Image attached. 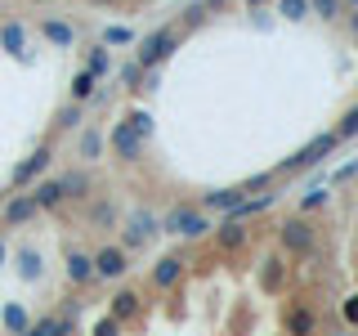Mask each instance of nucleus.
Returning <instances> with one entry per match:
<instances>
[{
  "label": "nucleus",
  "instance_id": "nucleus-8",
  "mask_svg": "<svg viewBox=\"0 0 358 336\" xmlns=\"http://www.w3.org/2000/svg\"><path fill=\"white\" fill-rule=\"evenodd\" d=\"M90 260H94V278H103V283H121L130 274L126 246H99V251H90Z\"/></svg>",
  "mask_w": 358,
  "mask_h": 336
},
{
  "label": "nucleus",
  "instance_id": "nucleus-25",
  "mask_svg": "<svg viewBox=\"0 0 358 336\" xmlns=\"http://www.w3.org/2000/svg\"><path fill=\"white\" fill-rule=\"evenodd\" d=\"M76 153H81V162H99V157H103V130H81Z\"/></svg>",
  "mask_w": 358,
  "mask_h": 336
},
{
  "label": "nucleus",
  "instance_id": "nucleus-45",
  "mask_svg": "<svg viewBox=\"0 0 358 336\" xmlns=\"http://www.w3.org/2000/svg\"><path fill=\"white\" fill-rule=\"evenodd\" d=\"M90 5H112V0H90Z\"/></svg>",
  "mask_w": 358,
  "mask_h": 336
},
{
  "label": "nucleus",
  "instance_id": "nucleus-19",
  "mask_svg": "<svg viewBox=\"0 0 358 336\" xmlns=\"http://www.w3.org/2000/svg\"><path fill=\"white\" fill-rule=\"evenodd\" d=\"M41 36L50 41V45H59V50H72V45H76V27H72V22H63V18H45L41 22Z\"/></svg>",
  "mask_w": 358,
  "mask_h": 336
},
{
  "label": "nucleus",
  "instance_id": "nucleus-28",
  "mask_svg": "<svg viewBox=\"0 0 358 336\" xmlns=\"http://www.w3.org/2000/svg\"><path fill=\"white\" fill-rule=\"evenodd\" d=\"M309 14H318L322 22H336V18H345V5L341 0H309Z\"/></svg>",
  "mask_w": 358,
  "mask_h": 336
},
{
  "label": "nucleus",
  "instance_id": "nucleus-24",
  "mask_svg": "<svg viewBox=\"0 0 358 336\" xmlns=\"http://www.w3.org/2000/svg\"><path fill=\"white\" fill-rule=\"evenodd\" d=\"M59 184H63V197H85L94 179H90V171H63Z\"/></svg>",
  "mask_w": 358,
  "mask_h": 336
},
{
  "label": "nucleus",
  "instance_id": "nucleus-33",
  "mask_svg": "<svg viewBox=\"0 0 358 336\" xmlns=\"http://www.w3.org/2000/svg\"><path fill=\"white\" fill-rule=\"evenodd\" d=\"M130 41H134L130 27H103V41H99V45H108V50H112V45H130Z\"/></svg>",
  "mask_w": 358,
  "mask_h": 336
},
{
  "label": "nucleus",
  "instance_id": "nucleus-16",
  "mask_svg": "<svg viewBox=\"0 0 358 336\" xmlns=\"http://www.w3.org/2000/svg\"><path fill=\"white\" fill-rule=\"evenodd\" d=\"M148 278H152L157 291H171V287H179V278H184V260H179V255H162Z\"/></svg>",
  "mask_w": 358,
  "mask_h": 336
},
{
  "label": "nucleus",
  "instance_id": "nucleus-9",
  "mask_svg": "<svg viewBox=\"0 0 358 336\" xmlns=\"http://www.w3.org/2000/svg\"><path fill=\"white\" fill-rule=\"evenodd\" d=\"M282 332L287 336H318V314H313V305H305V300H287Z\"/></svg>",
  "mask_w": 358,
  "mask_h": 336
},
{
  "label": "nucleus",
  "instance_id": "nucleus-44",
  "mask_svg": "<svg viewBox=\"0 0 358 336\" xmlns=\"http://www.w3.org/2000/svg\"><path fill=\"white\" fill-rule=\"evenodd\" d=\"M242 5H246V9H260V5H264V0H242Z\"/></svg>",
  "mask_w": 358,
  "mask_h": 336
},
{
  "label": "nucleus",
  "instance_id": "nucleus-14",
  "mask_svg": "<svg viewBox=\"0 0 358 336\" xmlns=\"http://www.w3.org/2000/svg\"><path fill=\"white\" fill-rule=\"evenodd\" d=\"M139 309H143V296L134 287H121L117 296L108 300V318H117V323H130V318H139Z\"/></svg>",
  "mask_w": 358,
  "mask_h": 336
},
{
  "label": "nucleus",
  "instance_id": "nucleus-4",
  "mask_svg": "<svg viewBox=\"0 0 358 336\" xmlns=\"http://www.w3.org/2000/svg\"><path fill=\"white\" fill-rule=\"evenodd\" d=\"M179 36H184V31L171 27V22H166V27H157V31H148V36L139 41V50H134V63H139L143 72H157V67L171 63V54L179 50Z\"/></svg>",
  "mask_w": 358,
  "mask_h": 336
},
{
  "label": "nucleus",
  "instance_id": "nucleus-36",
  "mask_svg": "<svg viewBox=\"0 0 358 336\" xmlns=\"http://www.w3.org/2000/svg\"><path fill=\"white\" fill-rule=\"evenodd\" d=\"M94 336H121V323H117V318H108V314H103V318L94 323Z\"/></svg>",
  "mask_w": 358,
  "mask_h": 336
},
{
  "label": "nucleus",
  "instance_id": "nucleus-29",
  "mask_svg": "<svg viewBox=\"0 0 358 336\" xmlns=\"http://www.w3.org/2000/svg\"><path fill=\"white\" fill-rule=\"evenodd\" d=\"M354 134H358V104H350V108H345V117L341 121H336V139H354Z\"/></svg>",
  "mask_w": 358,
  "mask_h": 336
},
{
  "label": "nucleus",
  "instance_id": "nucleus-43",
  "mask_svg": "<svg viewBox=\"0 0 358 336\" xmlns=\"http://www.w3.org/2000/svg\"><path fill=\"white\" fill-rule=\"evenodd\" d=\"M341 5H345V9H350V14H358V0H341Z\"/></svg>",
  "mask_w": 358,
  "mask_h": 336
},
{
  "label": "nucleus",
  "instance_id": "nucleus-12",
  "mask_svg": "<svg viewBox=\"0 0 358 336\" xmlns=\"http://www.w3.org/2000/svg\"><path fill=\"white\" fill-rule=\"evenodd\" d=\"M63 274H67V283H72V287H90V283H94V260H90V251H81V246H67Z\"/></svg>",
  "mask_w": 358,
  "mask_h": 336
},
{
  "label": "nucleus",
  "instance_id": "nucleus-39",
  "mask_svg": "<svg viewBox=\"0 0 358 336\" xmlns=\"http://www.w3.org/2000/svg\"><path fill=\"white\" fill-rule=\"evenodd\" d=\"M94 220L99 224H112V220H117V211H112V206H94Z\"/></svg>",
  "mask_w": 358,
  "mask_h": 336
},
{
  "label": "nucleus",
  "instance_id": "nucleus-13",
  "mask_svg": "<svg viewBox=\"0 0 358 336\" xmlns=\"http://www.w3.org/2000/svg\"><path fill=\"white\" fill-rule=\"evenodd\" d=\"M287 287V260L282 255H264L260 260V291L264 296H282Z\"/></svg>",
  "mask_w": 358,
  "mask_h": 336
},
{
  "label": "nucleus",
  "instance_id": "nucleus-1",
  "mask_svg": "<svg viewBox=\"0 0 358 336\" xmlns=\"http://www.w3.org/2000/svg\"><path fill=\"white\" fill-rule=\"evenodd\" d=\"M341 148V139H336V130H318L309 144H300L296 153L287 157V162L273 166V175H305V171H318V166H327V157Z\"/></svg>",
  "mask_w": 358,
  "mask_h": 336
},
{
  "label": "nucleus",
  "instance_id": "nucleus-20",
  "mask_svg": "<svg viewBox=\"0 0 358 336\" xmlns=\"http://www.w3.org/2000/svg\"><path fill=\"white\" fill-rule=\"evenodd\" d=\"M0 328H5L9 336H22L31 328V314H27V305H18V300H9L5 309H0Z\"/></svg>",
  "mask_w": 358,
  "mask_h": 336
},
{
  "label": "nucleus",
  "instance_id": "nucleus-46",
  "mask_svg": "<svg viewBox=\"0 0 358 336\" xmlns=\"http://www.w3.org/2000/svg\"><path fill=\"white\" fill-rule=\"evenodd\" d=\"M354 104H358V99H354Z\"/></svg>",
  "mask_w": 358,
  "mask_h": 336
},
{
  "label": "nucleus",
  "instance_id": "nucleus-42",
  "mask_svg": "<svg viewBox=\"0 0 358 336\" xmlns=\"http://www.w3.org/2000/svg\"><path fill=\"white\" fill-rule=\"evenodd\" d=\"M9 260V246H5V238H0V265H5Z\"/></svg>",
  "mask_w": 358,
  "mask_h": 336
},
{
  "label": "nucleus",
  "instance_id": "nucleus-35",
  "mask_svg": "<svg viewBox=\"0 0 358 336\" xmlns=\"http://www.w3.org/2000/svg\"><path fill=\"white\" fill-rule=\"evenodd\" d=\"M350 179H358V162H345L341 171H331V184H350Z\"/></svg>",
  "mask_w": 358,
  "mask_h": 336
},
{
  "label": "nucleus",
  "instance_id": "nucleus-22",
  "mask_svg": "<svg viewBox=\"0 0 358 336\" xmlns=\"http://www.w3.org/2000/svg\"><path fill=\"white\" fill-rule=\"evenodd\" d=\"M85 54V72L94 76V81H103V76L112 72V50L108 45H90V50H81Z\"/></svg>",
  "mask_w": 358,
  "mask_h": 336
},
{
  "label": "nucleus",
  "instance_id": "nucleus-23",
  "mask_svg": "<svg viewBox=\"0 0 358 336\" xmlns=\"http://www.w3.org/2000/svg\"><path fill=\"white\" fill-rule=\"evenodd\" d=\"M331 202V188L327 184H313L309 193H300V202H296V216H313V211H322Z\"/></svg>",
  "mask_w": 358,
  "mask_h": 336
},
{
  "label": "nucleus",
  "instance_id": "nucleus-27",
  "mask_svg": "<svg viewBox=\"0 0 358 336\" xmlns=\"http://www.w3.org/2000/svg\"><path fill=\"white\" fill-rule=\"evenodd\" d=\"M126 126L139 134V139H152V112L148 108H130L126 112Z\"/></svg>",
  "mask_w": 358,
  "mask_h": 336
},
{
  "label": "nucleus",
  "instance_id": "nucleus-41",
  "mask_svg": "<svg viewBox=\"0 0 358 336\" xmlns=\"http://www.w3.org/2000/svg\"><path fill=\"white\" fill-rule=\"evenodd\" d=\"M9 193H14V188H9V184H0V206H5V197H9Z\"/></svg>",
  "mask_w": 358,
  "mask_h": 336
},
{
  "label": "nucleus",
  "instance_id": "nucleus-26",
  "mask_svg": "<svg viewBox=\"0 0 358 336\" xmlns=\"http://www.w3.org/2000/svg\"><path fill=\"white\" fill-rule=\"evenodd\" d=\"M94 90H99V81H94V76H90L85 67H81V72L72 76V99H67V104H81V108H85L90 99H94Z\"/></svg>",
  "mask_w": 358,
  "mask_h": 336
},
{
  "label": "nucleus",
  "instance_id": "nucleus-3",
  "mask_svg": "<svg viewBox=\"0 0 358 336\" xmlns=\"http://www.w3.org/2000/svg\"><path fill=\"white\" fill-rule=\"evenodd\" d=\"M278 246H282V255L291 260H305V255L318 251V229H313L309 216H287L278 224Z\"/></svg>",
  "mask_w": 358,
  "mask_h": 336
},
{
  "label": "nucleus",
  "instance_id": "nucleus-21",
  "mask_svg": "<svg viewBox=\"0 0 358 336\" xmlns=\"http://www.w3.org/2000/svg\"><path fill=\"white\" fill-rule=\"evenodd\" d=\"M14 260H18V278H22V283H41L45 260H41V251H36V246H22Z\"/></svg>",
  "mask_w": 358,
  "mask_h": 336
},
{
  "label": "nucleus",
  "instance_id": "nucleus-15",
  "mask_svg": "<svg viewBox=\"0 0 358 336\" xmlns=\"http://www.w3.org/2000/svg\"><path fill=\"white\" fill-rule=\"evenodd\" d=\"M27 193H31V202H36V211H59L63 202H67V197H63L59 175H54V179H36V184H31Z\"/></svg>",
  "mask_w": 358,
  "mask_h": 336
},
{
  "label": "nucleus",
  "instance_id": "nucleus-30",
  "mask_svg": "<svg viewBox=\"0 0 358 336\" xmlns=\"http://www.w3.org/2000/svg\"><path fill=\"white\" fill-rule=\"evenodd\" d=\"M278 14L287 22H305L309 18V0H278Z\"/></svg>",
  "mask_w": 358,
  "mask_h": 336
},
{
  "label": "nucleus",
  "instance_id": "nucleus-7",
  "mask_svg": "<svg viewBox=\"0 0 358 336\" xmlns=\"http://www.w3.org/2000/svg\"><path fill=\"white\" fill-rule=\"evenodd\" d=\"M143 144L148 139H139L126 121H117L108 134H103V148H112V157H117L121 166H134V162H143Z\"/></svg>",
  "mask_w": 358,
  "mask_h": 336
},
{
  "label": "nucleus",
  "instance_id": "nucleus-40",
  "mask_svg": "<svg viewBox=\"0 0 358 336\" xmlns=\"http://www.w3.org/2000/svg\"><path fill=\"white\" fill-rule=\"evenodd\" d=\"M350 36L358 41V14H350Z\"/></svg>",
  "mask_w": 358,
  "mask_h": 336
},
{
  "label": "nucleus",
  "instance_id": "nucleus-6",
  "mask_svg": "<svg viewBox=\"0 0 358 336\" xmlns=\"http://www.w3.org/2000/svg\"><path fill=\"white\" fill-rule=\"evenodd\" d=\"M157 233H162V224H157L152 211H130V216L121 220V246H126V251H139V246H148Z\"/></svg>",
  "mask_w": 358,
  "mask_h": 336
},
{
  "label": "nucleus",
  "instance_id": "nucleus-18",
  "mask_svg": "<svg viewBox=\"0 0 358 336\" xmlns=\"http://www.w3.org/2000/svg\"><path fill=\"white\" fill-rule=\"evenodd\" d=\"M0 50L9 54V59H27V27L22 22H0Z\"/></svg>",
  "mask_w": 358,
  "mask_h": 336
},
{
  "label": "nucleus",
  "instance_id": "nucleus-2",
  "mask_svg": "<svg viewBox=\"0 0 358 336\" xmlns=\"http://www.w3.org/2000/svg\"><path fill=\"white\" fill-rule=\"evenodd\" d=\"M162 233H171V238H184V242H197V238H206L215 224H210V216L201 206H193V202H179V206H171L162 220Z\"/></svg>",
  "mask_w": 358,
  "mask_h": 336
},
{
  "label": "nucleus",
  "instance_id": "nucleus-11",
  "mask_svg": "<svg viewBox=\"0 0 358 336\" xmlns=\"http://www.w3.org/2000/svg\"><path fill=\"white\" fill-rule=\"evenodd\" d=\"M210 238H215V251H224V255H238L246 242H251V229L246 224H238V220H220L215 229H210Z\"/></svg>",
  "mask_w": 358,
  "mask_h": 336
},
{
  "label": "nucleus",
  "instance_id": "nucleus-5",
  "mask_svg": "<svg viewBox=\"0 0 358 336\" xmlns=\"http://www.w3.org/2000/svg\"><path fill=\"white\" fill-rule=\"evenodd\" d=\"M50 166H54V148H50V144H41L36 153H27L14 171H9V188H14V193H27L36 179L50 175Z\"/></svg>",
  "mask_w": 358,
  "mask_h": 336
},
{
  "label": "nucleus",
  "instance_id": "nucleus-38",
  "mask_svg": "<svg viewBox=\"0 0 358 336\" xmlns=\"http://www.w3.org/2000/svg\"><path fill=\"white\" fill-rule=\"evenodd\" d=\"M139 76H143L139 63H126V67H121V81H126V85H139Z\"/></svg>",
  "mask_w": 358,
  "mask_h": 336
},
{
  "label": "nucleus",
  "instance_id": "nucleus-10",
  "mask_svg": "<svg viewBox=\"0 0 358 336\" xmlns=\"http://www.w3.org/2000/svg\"><path fill=\"white\" fill-rule=\"evenodd\" d=\"M41 211H36V202H31V193H9L5 197V206H0V224L5 229H22L27 220H36Z\"/></svg>",
  "mask_w": 358,
  "mask_h": 336
},
{
  "label": "nucleus",
  "instance_id": "nucleus-17",
  "mask_svg": "<svg viewBox=\"0 0 358 336\" xmlns=\"http://www.w3.org/2000/svg\"><path fill=\"white\" fill-rule=\"evenodd\" d=\"M242 197H246V193H242V188H238V184H233V188H210V193H206V197H201V202H197V206H201V211H206V216H210V211H215V216H229V211H233V206H238V202H242Z\"/></svg>",
  "mask_w": 358,
  "mask_h": 336
},
{
  "label": "nucleus",
  "instance_id": "nucleus-32",
  "mask_svg": "<svg viewBox=\"0 0 358 336\" xmlns=\"http://www.w3.org/2000/svg\"><path fill=\"white\" fill-rule=\"evenodd\" d=\"M54 126H59V130H76V126H81V104H67V108H59Z\"/></svg>",
  "mask_w": 358,
  "mask_h": 336
},
{
  "label": "nucleus",
  "instance_id": "nucleus-31",
  "mask_svg": "<svg viewBox=\"0 0 358 336\" xmlns=\"http://www.w3.org/2000/svg\"><path fill=\"white\" fill-rule=\"evenodd\" d=\"M273 179H278L273 171H260V175H251V179H242V184H238V188H242V193H246V197H251V193H264V188H273Z\"/></svg>",
  "mask_w": 358,
  "mask_h": 336
},
{
  "label": "nucleus",
  "instance_id": "nucleus-34",
  "mask_svg": "<svg viewBox=\"0 0 358 336\" xmlns=\"http://www.w3.org/2000/svg\"><path fill=\"white\" fill-rule=\"evenodd\" d=\"M341 314H345V323H350V328H358V291H350V296L341 300Z\"/></svg>",
  "mask_w": 358,
  "mask_h": 336
},
{
  "label": "nucleus",
  "instance_id": "nucleus-37",
  "mask_svg": "<svg viewBox=\"0 0 358 336\" xmlns=\"http://www.w3.org/2000/svg\"><path fill=\"white\" fill-rule=\"evenodd\" d=\"M201 22H206V9H201V5H188L184 9V27H201Z\"/></svg>",
  "mask_w": 358,
  "mask_h": 336
}]
</instances>
